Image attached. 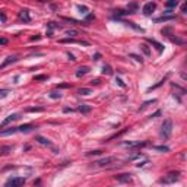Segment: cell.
Returning a JSON list of instances; mask_svg holds the SVG:
<instances>
[{
    "label": "cell",
    "instance_id": "1",
    "mask_svg": "<svg viewBox=\"0 0 187 187\" xmlns=\"http://www.w3.org/2000/svg\"><path fill=\"white\" fill-rule=\"evenodd\" d=\"M173 133V121L171 120H164L162 126H161V138L162 139H170Z\"/></svg>",
    "mask_w": 187,
    "mask_h": 187
},
{
    "label": "cell",
    "instance_id": "2",
    "mask_svg": "<svg viewBox=\"0 0 187 187\" xmlns=\"http://www.w3.org/2000/svg\"><path fill=\"white\" fill-rule=\"evenodd\" d=\"M178 178H180V173L178 171H171V173H168L167 175H164L162 178H161V183L162 184H173Z\"/></svg>",
    "mask_w": 187,
    "mask_h": 187
},
{
    "label": "cell",
    "instance_id": "3",
    "mask_svg": "<svg viewBox=\"0 0 187 187\" xmlns=\"http://www.w3.org/2000/svg\"><path fill=\"white\" fill-rule=\"evenodd\" d=\"M25 177H10L7 181H6V184L4 187H21L25 183Z\"/></svg>",
    "mask_w": 187,
    "mask_h": 187
},
{
    "label": "cell",
    "instance_id": "4",
    "mask_svg": "<svg viewBox=\"0 0 187 187\" xmlns=\"http://www.w3.org/2000/svg\"><path fill=\"white\" fill-rule=\"evenodd\" d=\"M114 161H117L116 157H107V158H102V159L94 161V162L91 164V167H108L110 164H113Z\"/></svg>",
    "mask_w": 187,
    "mask_h": 187
},
{
    "label": "cell",
    "instance_id": "5",
    "mask_svg": "<svg viewBox=\"0 0 187 187\" xmlns=\"http://www.w3.org/2000/svg\"><path fill=\"white\" fill-rule=\"evenodd\" d=\"M22 117L21 113H15V114H10V116H7L3 121H1V124H0V129L1 127H4V126H7V124H10V123H13V121H16V120H19Z\"/></svg>",
    "mask_w": 187,
    "mask_h": 187
},
{
    "label": "cell",
    "instance_id": "6",
    "mask_svg": "<svg viewBox=\"0 0 187 187\" xmlns=\"http://www.w3.org/2000/svg\"><path fill=\"white\" fill-rule=\"evenodd\" d=\"M155 9H157V3H154V1H148V3H145V6H143L142 12H143V15L149 16V15H152V13H154V10H155Z\"/></svg>",
    "mask_w": 187,
    "mask_h": 187
},
{
    "label": "cell",
    "instance_id": "7",
    "mask_svg": "<svg viewBox=\"0 0 187 187\" xmlns=\"http://www.w3.org/2000/svg\"><path fill=\"white\" fill-rule=\"evenodd\" d=\"M18 60H19V56H9V57H6L4 62L0 65V70H3L4 67H7V66H10V65H13V63H16Z\"/></svg>",
    "mask_w": 187,
    "mask_h": 187
},
{
    "label": "cell",
    "instance_id": "8",
    "mask_svg": "<svg viewBox=\"0 0 187 187\" xmlns=\"http://www.w3.org/2000/svg\"><path fill=\"white\" fill-rule=\"evenodd\" d=\"M114 178H116L118 183H129V181L132 180V174H129V173L117 174V175H114Z\"/></svg>",
    "mask_w": 187,
    "mask_h": 187
},
{
    "label": "cell",
    "instance_id": "9",
    "mask_svg": "<svg viewBox=\"0 0 187 187\" xmlns=\"http://www.w3.org/2000/svg\"><path fill=\"white\" fill-rule=\"evenodd\" d=\"M123 145L124 146H129V148H143V146H146L149 143L145 140V142H124Z\"/></svg>",
    "mask_w": 187,
    "mask_h": 187
},
{
    "label": "cell",
    "instance_id": "10",
    "mask_svg": "<svg viewBox=\"0 0 187 187\" xmlns=\"http://www.w3.org/2000/svg\"><path fill=\"white\" fill-rule=\"evenodd\" d=\"M59 43H62V44H66V43H78V44H82V46H89V43H88V41H82V40H73V38H63V40H60Z\"/></svg>",
    "mask_w": 187,
    "mask_h": 187
},
{
    "label": "cell",
    "instance_id": "11",
    "mask_svg": "<svg viewBox=\"0 0 187 187\" xmlns=\"http://www.w3.org/2000/svg\"><path fill=\"white\" fill-rule=\"evenodd\" d=\"M175 19V15H162L161 18H157L155 22L161 23V22H168V21H174Z\"/></svg>",
    "mask_w": 187,
    "mask_h": 187
},
{
    "label": "cell",
    "instance_id": "12",
    "mask_svg": "<svg viewBox=\"0 0 187 187\" xmlns=\"http://www.w3.org/2000/svg\"><path fill=\"white\" fill-rule=\"evenodd\" d=\"M34 129H37L34 124H23V126H19V127H18V130L22 132V133H29V132H32Z\"/></svg>",
    "mask_w": 187,
    "mask_h": 187
},
{
    "label": "cell",
    "instance_id": "13",
    "mask_svg": "<svg viewBox=\"0 0 187 187\" xmlns=\"http://www.w3.org/2000/svg\"><path fill=\"white\" fill-rule=\"evenodd\" d=\"M18 130V127H9V129H4V130H0V136H9V135H15Z\"/></svg>",
    "mask_w": 187,
    "mask_h": 187
},
{
    "label": "cell",
    "instance_id": "14",
    "mask_svg": "<svg viewBox=\"0 0 187 187\" xmlns=\"http://www.w3.org/2000/svg\"><path fill=\"white\" fill-rule=\"evenodd\" d=\"M89 72H91V69H89L88 66H80L79 69L76 70V76H78V78H82V76H85V75L89 73Z\"/></svg>",
    "mask_w": 187,
    "mask_h": 187
},
{
    "label": "cell",
    "instance_id": "15",
    "mask_svg": "<svg viewBox=\"0 0 187 187\" xmlns=\"http://www.w3.org/2000/svg\"><path fill=\"white\" fill-rule=\"evenodd\" d=\"M13 151V146L10 145H6V146H1L0 148V157H4V155H9L10 152Z\"/></svg>",
    "mask_w": 187,
    "mask_h": 187
},
{
    "label": "cell",
    "instance_id": "16",
    "mask_svg": "<svg viewBox=\"0 0 187 187\" xmlns=\"http://www.w3.org/2000/svg\"><path fill=\"white\" fill-rule=\"evenodd\" d=\"M18 16H19V21H23V22H29L31 21V16H29L28 10H21Z\"/></svg>",
    "mask_w": 187,
    "mask_h": 187
},
{
    "label": "cell",
    "instance_id": "17",
    "mask_svg": "<svg viewBox=\"0 0 187 187\" xmlns=\"http://www.w3.org/2000/svg\"><path fill=\"white\" fill-rule=\"evenodd\" d=\"M146 41H148V43H151L152 46H155V48L158 50V53H162V51H164V46L161 44V43H158V41H155V40H152V38H148Z\"/></svg>",
    "mask_w": 187,
    "mask_h": 187
},
{
    "label": "cell",
    "instance_id": "18",
    "mask_svg": "<svg viewBox=\"0 0 187 187\" xmlns=\"http://www.w3.org/2000/svg\"><path fill=\"white\" fill-rule=\"evenodd\" d=\"M80 113H83V114H86V113H89L91 110H92V107L91 105H88V104H82V105H79V108H78Z\"/></svg>",
    "mask_w": 187,
    "mask_h": 187
},
{
    "label": "cell",
    "instance_id": "19",
    "mask_svg": "<svg viewBox=\"0 0 187 187\" xmlns=\"http://www.w3.org/2000/svg\"><path fill=\"white\" fill-rule=\"evenodd\" d=\"M35 140L38 142V143H41V145H47V146H51V142L48 139H46V138H43V136H37L35 138Z\"/></svg>",
    "mask_w": 187,
    "mask_h": 187
},
{
    "label": "cell",
    "instance_id": "20",
    "mask_svg": "<svg viewBox=\"0 0 187 187\" xmlns=\"http://www.w3.org/2000/svg\"><path fill=\"white\" fill-rule=\"evenodd\" d=\"M44 110H46L44 107H29V108H26L28 113H43Z\"/></svg>",
    "mask_w": 187,
    "mask_h": 187
},
{
    "label": "cell",
    "instance_id": "21",
    "mask_svg": "<svg viewBox=\"0 0 187 187\" xmlns=\"http://www.w3.org/2000/svg\"><path fill=\"white\" fill-rule=\"evenodd\" d=\"M155 102H157V99H149V101H145V102L142 104V107L139 108V111H143V110H145L149 104H155Z\"/></svg>",
    "mask_w": 187,
    "mask_h": 187
},
{
    "label": "cell",
    "instance_id": "22",
    "mask_svg": "<svg viewBox=\"0 0 187 187\" xmlns=\"http://www.w3.org/2000/svg\"><path fill=\"white\" fill-rule=\"evenodd\" d=\"M78 92L80 94V95H85L86 96V95H91L92 94V89H89V88H80Z\"/></svg>",
    "mask_w": 187,
    "mask_h": 187
},
{
    "label": "cell",
    "instance_id": "23",
    "mask_svg": "<svg viewBox=\"0 0 187 187\" xmlns=\"http://www.w3.org/2000/svg\"><path fill=\"white\" fill-rule=\"evenodd\" d=\"M155 151H159V152H170V148L168 146H164V145H161V146H152Z\"/></svg>",
    "mask_w": 187,
    "mask_h": 187
},
{
    "label": "cell",
    "instance_id": "24",
    "mask_svg": "<svg viewBox=\"0 0 187 187\" xmlns=\"http://www.w3.org/2000/svg\"><path fill=\"white\" fill-rule=\"evenodd\" d=\"M165 80H167V76H165L164 79H161V80H159L158 83H155V85H152L151 88H148V91H152V89H157L158 86H161V85H162V83H164V82H165Z\"/></svg>",
    "mask_w": 187,
    "mask_h": 187
},
{
    "label": "cell",
    "instance_id": "25",
    "mask_svg": "<svg viewBox=\"0 0 187 187\" xmlns=\"http://www.w3.org/2000/svg\"><path fill=\"white\" fill-rule=\"evenodd\" d=\"M136 9H138V4H136V3H130L129 7H127V12H129V13H135Z\"/></svg>",
    "mask_w": 187,
    "mask_h": 187
},
{
    "label": "cell",
    "instance_id": "26",
    "mask_svg": "<svg viewBox=\"0 0 187 187\" xmlns=\"http://www.w3.org/2000/svg\"><path fill=\"white\" fill-rule=\"evenodd\" d=\"M140 50L145 53V56H148V57L151 56V50H149V47L146 46V44H142V46H140Z\"/></svg>",
    "mask_w": 187,
    "mask_h": 187
},
{
    "label": "cell",
    "instance_id": "27",
    "mask_svg": "<svg viewBox=\"0 0 187 187\" xmlns=\"http://www.w3.org/2000/svg\"><path fill=\"white\" fill-rule=\"evenodd\" d=\"M102 75H113V70H111V67L108 65L102 66Z\"/></svg>",
    "mask_w": 187,
    "mask_h": 187
},
{
    "label": "cell",
    "instance_id": "28",
    "mask_svg": "<svg viewBox=\"0 0 187 187\" xmlns=\"http://www.w3.org/2000/svg\"><path fill=\"white\" fill-rule=\"evenodd\" d=\"M50 98H53V99L62 98V94H60V91H53V92H50Z\"/></svg>",
    "mask_w": 187,
    "mask_h": 187
},
{
    "label": "cell",
    "instance_id": "29",
    "mask_svg": "<svg viewBox=\"0 0 187 187\" xmlns=\"http://www.w3.org/2000/svg\"><path fill=\"white\" fill-rule=\"evenodd\" d=\"M177 4H178V3H177L175 0H171V1H167V3H165V6H167L168 9H173V7H177Z\"/></svg>",
    "mask_w": 187,
    "mask_h": 187
},
{
    "label": "cell",
    "instance_id": "30",
    "mask_svg": "<svg viewBox=\"0 0 187 187\" xmlns=\"http://www.w3.org/2000/svg\"><path fill=\"white\" fill-rule=\"evenodd\" d=\"M102 151L101 149H95V151H91V152H86V157H92V155H101Z\"/></svg>",
    "mask_w": 187,
    "mask_h": 187
},
{
    "label": "cell",
    "instance_id": "31",
    "mask_svg": "<svg viewBox=\"0 0 187 187\" xmlns=\"http://www.w3.org/2000/svg\"><path fill=\"white\" fill-rule=\"evenodd\" d=\"M78 10H79L80 13H83V15L88 13V7H86V6H82V4H78Z\"/></svg>",
    "mask_w": 187,
    "mask_h": 187
},
{
    "label": "cell",
    "instance_id": "32",
    "mask_svg": "<svg viewBox=\"0 0 187 187\" xmlns=\"http://www.w3.org/2000/svg\"><path fill=\"white\" fill-rule=\"evenodd\" d=\"M171 41H173V43H175V44H178V46L184 44V41H183L181 38H177V37H173V38H171Z\"/></svg>",
    "mask_w": 187,
    "mask_h": 187
},
{
    "label": "cell",
    "instance_id": "33",
    "mask_svg": "<svg viewBox=\"0 0 187 187\" xmlns=\"http://www.w3.org/2000/svg\"><path fill=\"white\" fill-rule=\"evenodd\" d=\"M66 35L72 38V37H75V35H78V31H75V29H69V31H66Z\"/></svg>",
    "mask_w": 187,
    "mask_h": 187
},
{
    "label": "cell",
    "instance_id": "34",
    "mask_svg": "<svg viewBox=\"0 0 187 187\" xmlns=\"http://www.w3.org/2000/svg\"><path fill=\"white\" fill-rule=\"evenodd\" d=\"M9 92H10L9 89H0V99H1V98H4V96H7Z\"/></svg>",
    "mask_w": 187,
    "mask_h": 187
},
{
    "label": "cell",
    "instance_id": "35",
    "mask_svg": "<svg viewBox=\"0 0 187 187\" xmlns=\"http://www.w3.org/2000/svg\"><path fill=\"white\" fill-rule=\"evenodd\" d=\"M47 26H48L50 29H56V28H60V25H56L54 22H48V23H47Z\"/></svg>",
    "mask_w": 187,
    "mask_h": 187
},
{
    "label": "cell",
    "instance_id": "36",
    "mask_svg": "<svg viewBox=\"0 0 187 187\" xmlns=\"http://www.w3.org/2000/svg\"><path fill=\"white\" fill-rule=\"evenodd\" d=\"M116 82H117V85H118V86H121V88H126V83H124V82H123L120 78H117Z\"/></svg>",
    "mask_w": 187,
    "mask_h": 187
},
{
    "label": "cell",
    "instance_id": "37",
    "mask_svg": "<svg viewBox=\"0 0 187 187\" xmlns=\"http://www.w3.org/2000/svg\"><path fill=\"white\" fill-rule=\"evenodd\" d=\"M34 79H35V80H46L47 76H46V75H38V76H35Z\"/></svg>",
    "mask_w": 187,
    "mask_h": 187
},
{
    "label": "cell",
    "instance_id": "38",
    "mask_svg": "<svg viewBox=\"0 0 187 187\" xmlns=\"http://www.w3.org/2000/svg\"><path fill=\"white\" fill-rule=\"evenodd\" d=\"M130 57H133L136 62H140V63H142V57H139L138 54H130Z\"/></svg>",
    "mask_w": 187,
    "mask_h": 187
},
{
    "label": "cell",
    "instance_id": "39",
    "mask_svg": "<svg viewBox=\"0 0 187 187\" xmlns=\"http://www.w3.org/2000/svg\"><path fill=\"white\" fill-rule=\"evenodd\" d=\"M57 88H70L69 83H60V85H57Z\"/></svg>",
    "mask_w": 187,
    "mask_h": 187
},
{
    "label": "cell",
    "instance_id": "40",
    "mask_svg": "<svg viewBox=\"0 0 187 187\" xmlns=\"http://www.w3.org/2000/svg\"><path fill=\"white\" fill-rule=\"evenodd\" d=\"M99 59H101V54H99V53H96V54L92 57V60H95V62H96V60H99Z\"/></svg>",
    "mask_w": 187,
    "mask_h": 187
},
{
    "label": "cell",
    "instance_id": "41",
    "mask_svg": "<svg viewBox=\"0 0 187 187\" xmlns=\"http://www.w3.org/2000/svg\"><path fill=\"white\" fill-rule=\"evenodd\" d=\"M63 111H65V113H73L75 110H73V108H69V107H66V108H63Z\"/></svg>",
    "mask_w": 187,
    "mask_h": 187
},
{
    "label": "cell",
    "instance_id": "42",
    "mask_svg": "<svg viewBox=\"0 0 187 187\" xmlns=\"http://www.w3.org/2000/svg\"><path fill=\"white\" fill-rule=\"evenodd\" d=\"M99 82H101L99 79H92V80H91V85H98Z\"/></svg>",
    "mask_w": 187,
    "mask_h": 187
},
{
    "label": "cell",
    "instance_id": "43",
    "mask_svg": "<svg viewBox=\"0 0 187 187\" xmlns=\"http://www.w3.org/2000/svg\"><path fill=\"white\" fill-rule=\"evenodd\" d=\"M4 44H7V40L6 38H0V46H4Z\"/></svg>",
    "mask_w": 187,
    "mask_h": 187
},
{
    "label": "cell",
    "instance_id": "44",
    "mask_svg": "<svg viewBox=\"0 0 187 187\" xmlns=\"http://www.w3.org/2000/svg\"><path fill=\"white\" fill-rule=\"evenodd\" d=\"M181 12H183V13H187V7H186V3H183V6H181Z\"/></svg>",
    "mask_w": 187,
    "mask_h": 187
},
{
    "label": "cell",
    "instance_id": "45",
    "mask_svg": "<svg viewBox=\"0 0 187 187\" xmlns=\"http://www.w3.org/2000/svg\"><path fill=\"white\" fill-rule=\"evenodd\" d=\"M158 116H161V111H159V110H158V111H157V113H154V114H152V118H155V117H158Z\"/></svg>",
    "mask_w": 187,
    "mask_h": 187
},
{
    "label": "cell",
    "instance_id": "46",
    "mask_svg": "<svg viewBox=\"0 0 187 187\" xmlns=\"http://www.w3.org/2000/svg\"><path fill=\"white\" fill-rule=\"evenodd\" d=\"M94 18H95V16H94L92 13H91V15H88V16H86V21H92Z\"/></svg>",
    "mask_w": 187,
    "mask_h": 187
},
{
    "label": "cell",
    "instance_id": "47",
    "mask_svg": "<svg viewBox=\"0 0 187 187\" xmlns=\"http://www.w3.org/2000/svg\"><path fill=\"white\" fill-rule=\"evenodd\" d=\"M67 56H69V59H70V60H72V62H75V60H76L73 54H70V53H67Z\"/></svg>",
    "mask_w": 187,
    "mask_h": 187
}]
</instances>
